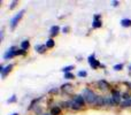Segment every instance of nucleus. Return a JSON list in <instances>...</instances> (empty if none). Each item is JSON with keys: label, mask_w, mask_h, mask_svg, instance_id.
Returning <instances> with one entry per match:
<instances>
[{"label": "nucleus", "mask_w": 131, "mask_h": 115, "mask_svg": "<svg viewBox=\"0 0 131 115\" xmlns=\"http://www.w3.org/2000/svg\"><path fill=\"white\" fill-rule=\"evenodd\" d=\"M82 96L84 97L86 104H89V105H92V104L94 105L95 100H97V97H98V95H95L94 91L91 90V89H89V88L84 89L83 92H82Z\"/></svg>", "instance_id": "1"}, {"label": "nucleus", "mask_w": 131, "mask_h": 115, "mask_svg": "<svg viewBox=\"0 0 131 115\" xmlns=\"http://www.w3.org/2000/svg\"><path fill=\"white\" fill-rule=\"evenodd\" d=\"M25 13V9H21L20 12H18L17 14H15V15L13 16V17L10 18V21H9V24H10V28L12 29H15L16 25L18 24V22L21 21V18L23 17V14Z\"/></svg>", "instance_id": "2"}, {"label": "nucleus", "mask_w": 131, "mask_h": 115, "mask_svg": "<svg viewBox=\"0 0 131 115\" xmlns=\"http://www.w3.org/2000/svg\"><path fill=\"white\" fill-rule=\"evenodd\" d=\"M88 62H89V65H90V67L92 68V69H98L99 67H101V63L99 62V61L95 59V54L94 53H92L91 55H89V58H88Z\"/></svg>", "instance_id": "3"}, {"label": "nucleus", "mask_w": 131, "mask_h": 115, "mask_svg": "<svg viewBox=\"0 0 131 115\" xmlns=\"http://www.w3.org/2000/svg\"><path fill=\"white\" fill-rule=\"evenodd\" d=\"M16 51H17V48H16L15 46H10V47L4 53V60H9V59L14 58L16 55Z\"/></svg>", "instance_id": "4"}, {"label": "nucleus", "mask_w": 131, "mask_h": 115, "mask_svg": "<svg viewBox=\"0 0 131 115\" xmlns=\"http://www.w3.org/2000/svg\"><path fill=\"white\" fill-rule=\"evenodd\" d=\"M13 68H14V65H12V63L7 65L6 67H4L2 65L0 66V72H1V77H2V78H5V77H6L7 75L12 71V69H13Z\"/></svg>", "instance_id": "5"}, {"label": "nucleus", "mask_w": 131, "mask_h": 115, "mask_svg": "<svg viewBox=\"0 0 131 115\" xmlns=\"http://www.w3.org/2000/svg\"><path fill=\"white\" fill-rule=\"evenodd\" d=\"M101 25H102V22H101V15H100V14H95V15L93 16L92 28H94V29H99V28H101Z\"/></svg>", "instance_id": "6"}, {"label": "nucleus", "mask_w": 131, "mask_h": 115, "mask_svg": "<svg viewBox=\"0 0 131 115\" xmlns=\"http://www.w3.org/2000/svg\"><path fill=\"white\" fill-rule=\"evenodd\" d=\"M72 100H74V101L76 102L77 105H79L81 107H84V106H85V104H86L85 99H84V97L82 95H75V96H72Z\"/></svg>", "instance_id": "7"}, {"label": "nucleus", "mask_w": 131, "mask_h": 115, "mask_svg": "<svg viewBox=\"0 0 131 115\" xmlns=\"http://www.w3.org/2000/svg\"><path fill=\"white\" fill-rule=\"evenodd\" d=\"M122 96L123 95L118 90H112V97H113V99H114V101H115L116 105H120V101H121Z\"/></svg>", "instance_id": "8"}, {"label": "nucleus", "mask_w": 131, "mask_h": 115, "mask_svg": "<svg viewBox=\"0 0 131 115\" xmlns=\"http://www.w3.org/2000/svg\"><path fill=\"white\" fill-rule=\"evenodd\" d=\"M97 85H98V89H100V90H108V89H111L109 83L107 81H105V79H100V81H98Z\"/></svg>", "instance_id": "9"}, {"label": "nucleus", "mask_w": 131, "mask_h": 115, "mask_svg": "<svg viewBox=\"0 0 131 115\" xmlns=\"http://www.w3.org/2000/svg\"><path fill=\"white\" fill-rule=\"evenodd\" d=\"M105 104H106L107 107H115L116 106V104L112 96H105Z\"/></svg>", "instance_id": "10"}, {"label": "nucleus", "mask_w": 131, "mask_h": 115, "mask_svg": "<svg viewBox=\"0 0 131 115\" xmlns=\"http://www.w3.org/2000/svg\"><path fill=\"white\" fill-rule=\"evenodd\" d=\"M94 105L97 107H105L106 106V104H105V96H98Z\"/></svg>", "instance_id": "11"}, {"label": "nucleus", "mask_w": 131, "mask_h": 115, "mask_svg": "<svg viewBox=\"0 0 131 115\" xmlns=\"http://www.w3.org/2000/svg\"><path fill=\"white\" fill-rule=\"evenodd\" d=\"M46 50H47V47H46V44H38V45L35 46V51H36V52H38V53H40V54L45 53Z\"/></svg>", "instance_id": "12"}, {"label": "nucleus", "mask_w": 131, "mask_h": 115, "mask_svg": "<svg viewBox=\"0 0 131 115\" xmlns=\"http://www.w3.org/2000/svg\"><path fill=\"white\" fill-rule=\"evenodd\" d=\"M68 102H69V108H70V109H72V111H79V109L82 108V107L79 106V105H77L72 99H71V100H69Z\"/></svg>", "instance_id": "13"}, {"label": "nucleus", "mask_w": 131, "mask_h": 115, "mask_svg": "<svg viewBox=\"0 0 131 115\" xmlns=\"http://www.w3.org/2000/svg\"><path fill=\"white\" fill-rule=\"evenodd\" d=\"M61 107H59V106H54V107H52L51 108V115H61Z\"/></svg>", "instance_id": "14"}, {"label": "nucleus", "mask_w": 131, "mask_h": 115, "mask_svg": "<svg viewBox=\"0 0 131 115\" xmlns=\"http://www.w3.org/2000/svg\"><path fill=\"white\" fill-rule=\"evenodd\" d=\"M59 32H60V27L59 25H53V27L51 28V30H50L51 36H57Z\"/></svg>", "instance_id": "15"}, {"label": "nucleus", "mask_w": 131, "mask_h": 115, "mask_svg": "<svg viewBox=\"0 0 131 115\" xmlns=\"http://www.w3.org/2000/svg\"><path fill=\"white\" fill-rule=\"evenodd\" d=\"M121 25H122L123 28H129L131 27V20L130 18H123V20H121Z\"/></svg>", "instance_id": "16"}, {"label": "nucleus", "mask_w": 131, "mask_h": 115, "mask_svg": "<svg viewBox=\"0 0 131 115\" xmlns=\"http://www.w3.org/2000/svg\"><path fill=\"white\" fill-rule=\"evenodd\" d=\"M61 89H62V91H64V92H70V91L72 90V84L66 83V84H63V85L61 86Z\"/></svg>", "instance_id": "17"}, {"label": "nucleus", "mask_w": 131, "mask_h": 115, "mask_svg": "<svg viewBox=\"0 0 131 115\" xmlns=\"http://www.w3.org/2000/svg\"><path fill=\"white\" fill-rule=\"evenodd\" d=\"M121 107H123V108H131V99L123 100L121 102Z\"/></svg>", "instance_id": "18"}, {"label": "nucleus", "mask_w": 131, "mask_h": 115, "mask_svg": "<svg viewBox=\"0 0 131 115\" xmlns=\"http://www.w3.org/2000/svg\"><path fill=\"white\" fill-rule=\"evenodd\" d=\"M54 46H55L54 39L50 38V39H47V40H46V47H47V48H53Z\"/></svg>", "instance_id": "19"}, {"label": "nucleus", "mask_w": 131, "mask_h": 115, "mask_svg": "<svg viewBox=\"0 0 131 115\" xmlns=\"http://www.w3.org/2000/svg\"><path fill=\"white\" fill-rule=\"evenodd\" d=\"M29 47H30V41L29 40H23L22 43H21V48H22V50L27 51Z\"/></svg>", "instance_id": "20"}, {"label": "nucleus", "mask_w": 131, "mask_h": 115, "mask_svg": "<svg viewBox=\"0 0 131 115\" xmlns=\"http://www.w3.org/2000/svg\"><path fill=\"white\" fill-rule=\"evenodd\" d=\"M74 66H72V65H70V66H66V67H63V68H62V69H61V71L62 72H64V74H67V72H70V71H71V69H74Z\"/></svg>", "instance_id": "21"}, {"label": "nucleus", "mask_w": 131, "mask_h": 115, "mask_svg": "<svg viewBox=\"0 0 131 115\" xmlns=\"http://www.w3.org/2000/svg\"><path fill=\"white\" fill-rule=\"evenodd\" d=\"M77 76L78 77H86L88 76V72H86L85 70H79V71L77 72Z\"/></svg>", "instance_id": "22"}, {"label": "nucleus", "mask_w": 131, "mask_h": 115, "mask_svg": "<svg viewBox=\"0 0 131 115\" xmlns=\"http://www.w3.org/2000/svg\"><path fill=\"white\" fill-rule=\"evenodd\" d=\"M113 69L114 70H117V71H118V70H122L123 69V65H122V63H117V65H115L113 67Z\"/></svg>", "instance_id": "23"}, {"label": "nucleus", "mask_w": 131, "mask_h": 115, "mask_svg": "<svg viewBox=\"0 0 131 115\" xmlns=\"http://www.w3.org/2000/svg\"><path fill=\"white\" fill-rule=\"evenodd\" d=\"M64 78H67V79H74L75 76H74V74H71V72H67V74H64Z\"/></svg>", "instance_id": "24"}, {"label": "nucleus", "mask_w": 131, "mask_h": 115, "mask_svg": "<svg viewBox=\"0 0 131 115\" xmlns=\"http://www.w3.org/2000/svg\"><path fill=\"white\" fill-rule=\"evenodd\" d=\"M25 53H27V51L22 50V48H20V50L17 48V51H16V55H23V54H25Z\"/></svg>", "instance_id": "25"}, {"label": "nucleus", "mask_w": 131, "mask_h": 115, "mask_svg": "<svg viewBox=\"0 0 131 115\" xmlns=\"http://www.w3.org/2000/svg\"><path fill=\"white\" fill-rule=\"evenodd\" d=\"M18 4V1H12V4H10V6H9V9H14L16 7V5Z\"/></svg>", "instance_id": "26"}, {"label": "nucleus", "mask_w": 131, "mask_h": 115, "mask_svg": "<svg viewBox=\"0 0 131 115\" xmlns=\"http://www.w3.org/2000/svg\"><path fill=\"white\" fill-rule=\"evenodd\" d=\"M15 101H16V96L13 95L10 99H8V102H9V104H12V102H15Z\"/></svg>", "instance_id": "27"}, {"label": "nucleus", "mask_w": 131, "mask_h": 115, "mask_svg": "<svg viewBox=\"0 0 131 115\" xmlns=\"http://www.w3.org/2000/svg\"><path fill=\"white\" fill-rule=\"evenodd\" d=\"M122 98H124V100H128V99H131V97L128 93H123V96H122Z\"/></svg>", "instance_id": "28"}, {"label": "nucleus", "mask_w": 131, "mask_h": 115, "mask_svg": "<svg viewBox=\"0 0 131 115\" xmlns=\"http://www.w3.org/2000/svg\"><path fill=\"white\" fill-rule=\"evenodd\" d=\"M69 30H70V28H69V27H63L62 31H63V34H68V32H69Z\"/></svg>", "instance_id": "29"}, {"label": "nucleus", "mask_w": 131, "mask_h": 115, "mask_svg": "<svg viewBox=\"0 0 131 115\" xmlns=\"http://www.w3.org/2000/svg\"><path fill=\"white\" fill-rule=\"evenodd\" d=\"M118 5H120V2H118V1H116V0H115V1H113V6L114 7H117Z\"/></svg>", "instance_id": "30"}, {"label": "nucleus", "mask_w": 131, "mask_h": 115, "mask_svg": "<svg viewBox=\"0 0 131 115\" xmlns=\"http://www.w3.org/2000/svg\"><path fill=\"white\" fill-rule=\"evenodd\" d=\"M58 92V89H52V90H50V93H57Z\"/></svg>", "instance_id": "31"}, {"label": "nucleus", "mask_w": 131, "mask_h": 115, "mask_svg": "<svg viewBox=\"0 0 131 115\" xmlns=\"http://www.w3.org/2000/svg\"><path fill=\"white\" fill-rule=\"evenodd\" d=\"M41 115H51V113H43Z\"/></svg>", "instance_id": "32"}, {"label": "nucleus", "mask_w": 131, "mask_h": 115, "mask_svg": "<svg viewBox=\"0 0 131 115\" xmlns=\"http://www.w3.org/2000/svg\"><path fill=\"white\" fill-rule=\"evenodd\" d=\"M128 69H129L130 71H131V65H129V67H128Z\"/></svg>", "instance_id": "33"}, {"label": "nucleus", "mask_w": 131, "mask_h": 115, "mask_svg": "<svg viewBox=\"0 0 131 115\" xmlns=\"http://www.w3.org/2000/svg\"><path fill=\"white\" fill-rule=\"evenodd\" d=\"M10 115H20L18 113H13V114H10Z\"/></svg>", "instance_id": "34"}]
</instances>
